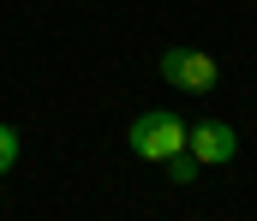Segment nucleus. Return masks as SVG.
I'll list each match as a JSON object with an SVG mask.
<instances>
[{
    "instance_id": "nucleus-4",
    "label": "nucleus",
    "mask_w": 257,
    "mask_h": 221,
    "mask_svg": "<svg viewBox=\"0 0 257 221\" xmlns=\"http://www.w3.org/2000/svg\"><path fill=\"white\" fill-rule=\"evenodd\" d=\"M12 161H18V132L0 126V173H12Z\"/></svg>"
},
{
    "instance_id": "nucleus-2",
    "label": "nucleus",
    "mask_w": 257,
    "mask_h": 221,
    "mask_svg": "<svg viewBox=\"0 0 257 221\" xmlns=\"http://www.w3.org/2000/svg\"><path fill=\"white\" fill-rule=\"evenodd\" d=\"M162 78L174 84V90H215V78H221V66L203 54V48H168L162 54Z\"/></svg>"
},
{
    "instance_id": "nucleus-5",
    "label": "nucleus",
    "mask_w": 257,
    "mask_h": 221,
    "mask_svg": "<svg viewBox=\"0 0 257 221\" xmlns=\"http://www.w3.org/2000/svg\"><path fill=\"white\" fill-rule=\"evenodd\" d=\"M168 173H174V179L186 185V179H192V173H197V161H186V149H180V155H168Z\"/></svg>"
},
{
    "instance_id": "nucleus-1",
    "label": "nucleus",
    "mask_w": 257,
    "mask_h": 221,
    "mask_svg": "<svg viewBox=\"0 0 257 221\" xmlns=\"http://www.w3.org/2000/svg\"><path fill=\"white\" fill-rule=\"evenodd\" d=\"M126 144H132V155H144V161H168V155L186 149V120L168 114V108H144V114L132 120Z\"/></svg>"
},
{
    "instance_id": "nucleus-3",
    "label": "nucleus",
    "mask_w": 257,
    "mask_h": 221,
    "mask_svg": "<svg viewBox=\"0 0 257 221\" xmlns=\"http://www.w3.org/2000/svg\"><path fill=\"white\" fill-rule=\"evenodd\" d=\"M186 144H192V161H233L239 155V132L227 126V120H197L192 132H186Z\"/></svg>"
}]
</instances>
